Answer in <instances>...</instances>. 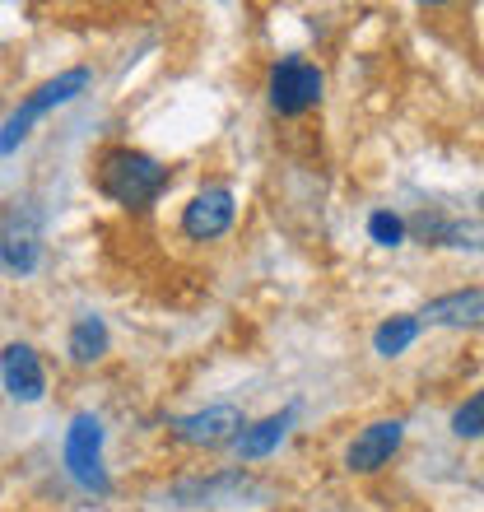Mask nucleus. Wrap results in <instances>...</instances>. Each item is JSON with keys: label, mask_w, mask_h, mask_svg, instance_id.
Instances as JSON below:
<instances>
[{"label": "nucleus", "mask_w": 484, "mask_h": 512, "mask_svg": "<svg viewBox=\"0 0 484 512\" xmlns=\"http://www.w3.org/2000/svg\"><path fill=\"white\" fill-rule=\"evenodd\" d=\"M238 489H247V475H238V471H229V475H215V480H182V485L173 489V499L177 503H215V499H224V494H238Z\"/></svg>", "instance_id": "ddd939ff"}, {"label": "nucleus", "mask_w": 484, "mask_h": 512, "mask_svg": "<svg viewBox=\"0 0 484 512\" xmlns=\"http://www.w3.org/2000/svg\"><path fill=\"white\" fill-rule=\"evenodd\" d=\"M233 215H238V205H233L229 187L196 191V196L182 205V238H191V243H215V238H224V233L233 229Z\"/></svg>", "instance_id": "423d86ee"}, {"label": "nucleus", "mask_w": 484, "mask_h": 512, "mask_svg": "<svg viewBox=\"0 0 484 512\" xmlns=\"http://www.w3.org/2000/svg\"><path fill=\"white\" fill-rule=\"evenodd\" d=\"M452 433H457V438H484V387L471 391V396L452 410Z\"/></svg>", "instance_id": "4468645a"}, {"label": "nucleus", "mask_w": 484, "mask_h": 512, "mask_svg": "<svg viewBox=\"0 0 484 512\" xmlns=\"http://www.w3.org/2000/svg\"><path fill=\"white\" fill-rule=\"evenodd\" d=\"M242 429H247V415L229 401L205 405L196 415H177L173 424H168V433H173L182 447H233Z\"/></svg>", "instance_id": "39448f33"}, {"label": "nucleus", "mask_w": 484, "mask_h": 512, "mask_svg": "<svg viewBox=\"0 0 484 512\" xmlns=\"http://www.w3.org/2000/svg\"><path fill=\"white\" fill-rule=\"evenodd\" d=\"M405 443V424L401 419H373L354 433V443L345 447V471L350 475H373L382 471Z\"/></svg>", "instance_id": "0eeeda50"}, {"label": "nucleus", "mask_w": 484, "mask_h": 512, "mask_svg": "<svg viewBox=\"0 0 484 512\" xmlns=\"http://www.w3.org/2000/svg\"><path fill=\"white\" fill-rule=\"evenodd\" d=\"M322 89H326V75L322 66H312L303 56H284L270 66V80H266V98H270V112L280 117H303L322 103Z\"/></svg>", "instance_id": "20e7f679"}, {"label": "nucleus", "mask_w": 484, "mask_h": 512, "mask_svg": "<svg viewBox=\"0 0 484 512\" xmlns=\"http://www.w3.org/2000/svg\"><path fill=\"white\" fill-rule=\"evenodd\" d=\"M429 326H484V289H452L419 312Z\"/></svg>", "instance_id": "1a4fd4ad"}, {"label": "nucleus", "mask_w": 484, "mask_h": 512, "mask_svg": "<svg viewBox=\"0 0 484 512\" xmlns=\"http://www.w3.org/2000/svg\"><path fill=\"white\" fill-rule=\"evenodd\" d=\"M419 331H424V322H419V317H410V312H401V317H387V322L373 331V350L382 354V359H396V354H405L410 345H415Z\"/></svg>", "instance_id": "f8f14e48"}, {"label": "nucleus", "mask_w": 484, "mask_h": 512, "mask_svg": "<svg viewBox=\"0 0 484 512\" xmlns=\"http://www.w3.org/2000/svg\"><path fill=\"white\" fill-rule=\"evenodd\" d=\"M405 229H410V224H405L401 215H391V210H377V215L368 219V238H373L377 247H401Z\"/></svg>", "instance_id": "2eb2a0df"}, {"label": "nucleus", "mask_w": 484, "mask_h": 512, "mask_svg": "<svg viewBox=\"0 0 484 512\" xmlns=\"http://www.w3.org/2000/svg\"><path fill=\"white\" fill-rule=\"evenodd\" d=\"M89 80H94V75L84 66H70V70H61V75H52L47 84H38V89L5 117V126H0V154H14V149L28 140L33 122H42L52 108H66L70 98H80L84 89H89Z\"/></svg>", "instance_id": "f03ea898"}, {"label": "nucleus", "mask_w": 484, "mask_h": 512, "mask_svg": "<svg viewBox=\"0 0 484 512\" xmlns=\"http://www.w3.org/2000/svg\"><path fill=\"white\" fill-rule=\"evenodd\" d=\"M0 387L19 405H38L42 396H47V373H42V359L33 345L10 340V345L0 350Z\"/></svg>", "instance_id": "6e6552de"}, {"label": "nucleus", "mask_w": 484, "mask_h": 512, "mask_svg": "<svg viewBox=\"0 0 484 512\" xmlns=\"http://www.w3.org/2000/svg\"><path fill=\"white\" fill-rule=\"evenodd\" d=\"M294 405L289 410H280V415H266V419H256V424H247V429L238 433V443H233V452H238V461H261L270 457L275 447L289 438V424H294Z\"/></svg>", "instance_id": "9d476101"}, {"label": "nucleus", "mask_w": 484, "mask_h": 512, "mask_svg": "<svg viewBox=\"0 0 484 512\" xmlns=\"http://www.w3.org/2000/svg\"><path fill=\"white\" fill-rule=\"evenodd\" d=\"M66 475L84 494H108V471H103V419L94 410H80L70 419L66 443H61Z\"/></svg>", "instance_id": "7ed1b4c3"}, {"label": "nucleus", "mask_w": 484, "mask_h": 512, "mask_svg": "<svg viewBox=\"0 0 484 512\" xmlns=\"http://www.w3.org/2000/svg\"><path fill=\"white\" fill-rule=\"evenodd\" d=\"M480 210H484V196H480Z\"/></svg>", "instance_id": "dca6fc26"}, {"label": "nucleus", "mask_w": 484, "mask_h": 512, "mask_svg": "<svg viewBox=\"0 0 484 512\" xmlns=\"http://www.w3.org/2000/svg\"><path fill=\"white\" fill-rule=\"evenodd\" d=\"M66 354H70V364H80V368L98 364L108 354V326H103V317H80V322L70 326Z\"/></svg>", "instance_id": "9b49d317"}, {"label": "nucleus", "mask_w": 484, "mask_h": 512, "mask_svg": "<svg viewBox=\"0 0 484 512\" xmlns=\"http://www.w3.org/2000/svg\"><path fill=\"white\" fill-rule=\"evenodd\" d=\"M94 182L112 205H121V210H149V205L168 191L173 173H168V163H159L154 154H145V149L112 145L98 154Z\"/></svg>", "instance_id": "f257e3e1"}]
</instances>
